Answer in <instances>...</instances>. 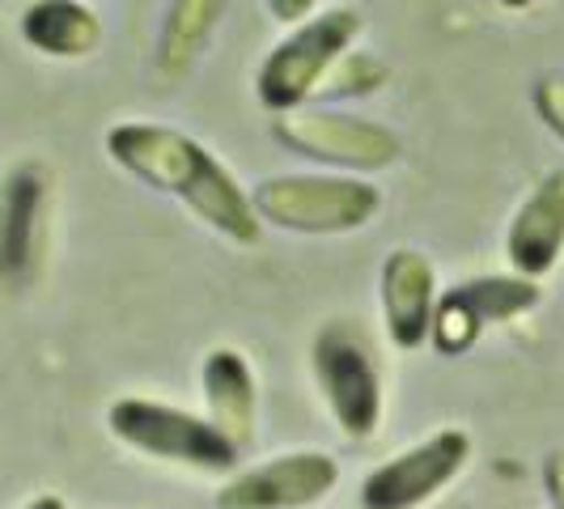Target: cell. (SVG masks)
Wrapping results in <instances>:
<instances>
[{
  "instance_id": "cell-8",
  "label": "cell",
  "mask_w": 564,
  "mask_h": 509,
  "mask_svg": "<svg viewBox=\"0 0 564 509\" xmlns=\"http://www.w3.org/2000/svg\"><path fill=\"white\" fill-rule=\"evenodd\" d=\"M543 302L539 281L527 277H476V281H458L446 293H437L433 306V327L429 344L442 357H467L480 336L492 323H509L518 314H531Z\"/></svg>"
},
{
  "instance_id": "cell-15",
  "label": "cell",
  "mask_w": 564,
  "mask_h": 509,
  "mask_svg": "<svg viewBox=\"0 0 564 509\" xmlns=\"http://www.w3.org/2000/svg\"><path fill=\"white\" fill-rule=\"evenodd\" d=\"M229 0H170L166 18H162V34H158V77L178 85L199 64L208 39L217 34L221 18H226Z\"/></svg>"
},
{
  "instance_id": "cell-19",
  "label": "cell",
  "mask_w": 564,
  "mask_h": 509,
  "mask_svg": "<svg viewBox=\"0 0 564 509\" xmlns=\"http://www.w3.org/2000/svg\"><path fill=\"white\" fill-rule=\"evenodd\" d=\"M268 13L284 26H297V22L318 13V0H268Z\"/></svg>"
},
{
  "instance_id": "cell-11",
  "label": "cell",
  "mask_w": 564,
  "mask_h": 509,
  "mask_svg": "<svg viewBox=\"0 0 564 509\" xmlns=\"http://www.w3.org/2000/svg\"><path fill=\"white\" fill-rule=\"evenodd\" d=\"M378 302H382L387 339L403 353L424 348L429 327H433V306H437L433 259L416 247H395L382 259V272H378Z\"/></svg>"
},
{
  "instance_id": "cell-10",
  "label": "cell",
  "mask_w": 564,
  "mask_h": 509,
  "mask_svg": "<svg viewBox=\"0 0 564 509\" xmlns=\"http://www.w3.org/2000/svg\"><path fill=\"white\" fill-rule=\"evenodd\" d=\"M339 484V458L327 451H289L268 463L234 472L213 509H306L332 497Z\"/></svg>"
},
{
  "instance_id": "cell-2",
  "label": "cell",
  "mask_w": 564,
  "mask_h": 509,
  "mask_svg": "<svg viewBox=\"0 0 564 509\" xmlns=\"http://www.w3.org/2000/svg\"><path fill=\"white\" fill-rule=\"evenodd\" d=\"M251 204L263 226L306 238H339L378 217L382 192L361 174H268L254 183Z\"/></svg>"
},
{
  "instance_id": "cell-20",
  "label": "cell",
  "mask_w": 564,
  "mask_h": 509,
  "mask_svg": "<svg viewBox=\"0 0 564 509\" xmlns=\"http://www.w3.org/2000/svg\"><path fill=\"white\" fill-rule=\"evenodd\" d=\"M22 509H68V506H64V497H56V492H39V497L26 501Z\"/></svg>"
},
{
  "instance_id": "cell-16",
  "label": "cell",
  "mask_w": 564,
  "mask_h": 509,
  "mask_svg": "<svg viewBox=\"0 0 564 509\" xmlns=\"http://www.w3.org/2000/svg\"><path fill=\"white\" fill-rule=\"evenodd\" d=\"M387 77H391V68L378 56H369V52H348V56L327 73V82L318 85L314 98H357V94H373V89L387 85Z\"/></svg>"
},
{
  "instance_id": "cell-4",
  "label": "cell",
  "mask_w": 564,
  "mask_h": 509,
  "mask_svg": "<svg viewBox=\"0 0 564 509\" xmlns=\"http://www.w3.org/2000/svg\"><path fill=\"white\" fill-rule=\"evenodd\" d=\"M361 30H366V18L352 4L318 9L314 18L289 26V34L263 56L259 73H254L259 102L272 115L311 107L318 85L327 82V73L352 52V43L361 39Z\"/></svg>"
},
{
  "instance_id": "cell-13",
  "label": "cell",
  "mask_w": 564,
  "mask_h": 509,
  "mask_svg": "<svg viewBox=\"0 0 564 509\" xmlns=\"http://www.w3.org/2000/svg\"><path fill=\"white\" fill-rule=\"evenodd\" d=\"M199 396L208 424L247 454L259 429V378L242 348L217 344L199 361Z\"/></svg>"
},
{
  "instance_id": "cell-5",
  "label": "cell",
  "mask_w": 564,
  "mask_h": 509,
  "mask_svg": "<svg viewBox=\"0 0 564 509\" xmlns=\"http://www.w3.org/2000/svg\"><path fill=\"white\" fill-rule=\"evenodd\" d=\"M107 429L128 451L170 463V467H187L199 476H234L242 463V451L229 437H221L208 424V416H196V412L162 403V399H115L107 408Z\"/></svg>"
},
{
  "instance_id": "cell-1",
  "label": "cell",
  "mask_w": 564,
  "mask_h": 509,
  "mask_svg": "<svg viewBox=\"0 0 564 509\" xmlns=\"http://www.w3.org/2000/svg\"><path fill=\"white\" fill-rule=\"evenodd\" d=\"M107 153L115 166L141 178L144 187L178 199L199 226L221 234L226 242H238V247L259 242L263 221L254 217L251 192L204 141L170 123L128 119L107 132Z\"/></svg>"
},
{
  "instance_id": "cell-14",
  "label": "cell",
  "mask_w": 564,
  "mask_h": 509,
  "mask_svg": "<svg viewBox=\"0 0 564 509\" xmlns=\"http://www.w3.org/2000/svg\"><path fill=\"white\" fill-rule=\"evenodd\" d=\"M22 39L47 59H85L102 47V18L85 0H30Z\"/></svg>"
},
{
  "instance_id": "cell-21",
  "label": "cell",
  "mask_w": 564,
  "mask_h": 509,
  "mask_svg": "<svg viewBox=\"0 0 564 509\" xmlns=\"http://www.w3.org/2000/svg\"><path fill=\"white\" fill-rule=\"evenodd\" d=\"M497 9H506V13H522V9H531L535 0H492Z\"/></svg>"
},
{
  "instance_id": "cell-12",
  "label": "cell",
  "mask_w": 564,
  "mask_h": 509,
  "mask_svg": "<svg viewBox=\"0 0 564 509\" xmlns=\"http://www.w3.org/2000/svg\"><path fill=\"white\" fill-rule=\"evenodd\" d=\"M506 254L509 268L527 281H543L547 272H556L564 254V166L547 170L509 217Z\"/></svg>"
},
{
  "instance_id": "cell-17",
  "label": "cell",
  "mask_w": 564,
  "mask_h": 509,
  "mask_svg": "<svg viewBox=\"0 0 564 509\" xmlns=\"http://www.w3.org/2000/svg\"><path fill=\"white\" fill-rule=\"evenodd\" d=\"M531 107H535L539 123L564 144V68H552L531 85Z\"/></svg>"
},
{
  "instance_id": "cell-9",
  "label": "cell",
  "mask_w": 564,
  "mask_h": 509,
  "mask_svg": "<svg viewBox=\"0 0 564 509\" xmlns=\"http://www.w3.org/2000/svg\"><path fill=\"white\" fill-rule=\"evenodd\" d=\"M52 170L18 162L0 178V289H26L47 254Z\"/></svg>"
},
{
  "instance_id": "cell-6",
  "label": "cell",
  "mask_w": 564,
  "mask_h": 509,
  "mask_svg": "<svg viewBox=\"0 0 564 509\" xmlns=\"http://www.w3.org/2000/svg\"><path fill=\"white\" fill-rule=\"evenodd\" d=\"M272 137L318 166L344 170V174H378L391 170L403 153V141L387 123L361 119V115L336 111V107H297L272 119Z\"/></svg>"
},
{
  "instance_id": "cell-3",
  "label": "cell",
  "mask_w": 564,
  "mask_h": 509,
  "mask_svg": "<svg viewBox=\"0 0 564 509\" xmlns=\"http://www.w3.org/2000/svg\"><path fill=\"white\" fill-rule=\"evenodd\" d=\"M314 387L327 403L332 421L344 437L369 442L378 437L387 416V387H382V361L369 332L357 318H332L314 332L311 344Z\"/></svg>"
},
{
  "instance_id": "cell-18",
  "label": "cell",
  "mask_w": 564,
  "mask_h": 509,
  "mask_svg": "<svg viewBox=\"0 0 564 509\" xmlns=\"http://www.w3.org/2000/svg\"><path fill=\"white\" fill-rule=\"evenodd\" d=\"M539 476H543V492H547L552 509H564V451H547Z\"/></svg>"
},
{
  "instance_id": "cell-7",
  "label": "cell",
  "mask_w": 564,
  "mask_h": 509,
  "mask_svg": "<svg viewBox=\"0 0 564 509\" xmlns=\"http://www.w3.org/2000/svg\"><path fill=\"white\" fill-rule=\"evenodd\" d=\"M471 463V437L463 429H437L424 442L378 463L361 480L357 506L361 509H421L442 497Z\"/></svg>"
}]
</instances>
